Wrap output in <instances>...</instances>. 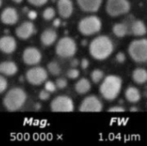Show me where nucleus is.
<instances>
[{"label": "nucleus", "instance_id": "nucleus-15", "mask_svg": "<svg viewBox=\"0 0 147 146\" xmlns=\"http://www.w3.org/2000/svg\"><path fill=\"white\" fill-rule=\"evenodd\" d=\"M57 9L59 15L64 18H69L73 13V3L71 0H58Z\"/></svg>", "mask_w": 147, "mask_h": 146}, {"label": "nucleus", "instance_id": "nucleus-25", "mask_svg": "<svg viewBox=\"0 0 147 146\" xmlns=\"http://www.w3.org/2000/svg\"><path fill=\"white\" fill-rule=\"evenodd\" d=\"M47 71L53 76H59L61 73V67L56 61H51L47 65Z\"/></svg>", "mask_w": 147, "mask_h": 146}, {"label": "nucleus", "instance_id": "nucleus-26", "mask_svg": "<svg viewBox=\"0 0 147 146\" xmlns=\"http://www.w3.org/2000/svg\"><path fill=\"white\" fill-rule=\"evenodd\" d=\"M55 14H56L55 9L53 7H47V9H44L42 13V16L46 21H51L54 18Z\"/></svg>", "mask_w": 147, "mask_h": 146}, {"label": "nucleus", "instance_id": "nucleus-29", "mask_svg": "<svg viewBox=\"0 0 147 146\" xmlns=\"http://www.w3.org/2000/svg\"><path fill=\"white\" fill-rule=\"evenodd\" d=\"M55 84L57 86V89H63L65 88H66L67 86V80L65 78L63 77H59L55 81Z\"/></svg>", "mask_w": 147, "mask_h": 146}, {"label": "nucleus", "instance_id": "nucleus-18", "mask_svg": "<svg viewBox=\"0 0 147 146\" xmlns=\"http://www.w3.org/2000/svg\"><path fill=\"white\" fill-rule=\"evenodd\" d=\"M18 67L13 61H3L0 63V74L4 76H14L17 73Z\"/></svg>", "mask_w": 147, "mask_h": 146}, {"label": "nucleus", "instance_id": "nucleus-33", "mask_svg": "<svg viewBox=\"0 0 147 146\" xmlns=\"http://www.w3.org/2000/svg\"><path fill=\"white\" fill-rule=\"evenodd\" d=\"M39 98L41 100V101H47L50 98V93L44 89V90H41L40 93H39Z\"/></svg>", "mask_w": 147, "mask_h": 146}, {"label": "nucleus", "instance_id": "nucleus-8", "mask_svg": "<svg viewBox=\"0 0 147 146\" xmlns=\"http://www.w3.org/2000/svg\"><path fill=\"white\" fill-rule=\"evenodd\" d=\"M50 108L53 112L69 113L74 110V102L72 99L67 96H59L52 101Z\"/></svg>", "mask_w": 147, "mask_h": 146}, {"label": "nucleus", "instance_id": "nucleus-13", "mask_svg": "<svg viewBox=\"0 0 147 146\" xmlns=\"http://www.w3.org/2000/svg\"><path fill=\"white\" fill-rule=\"evenodd\" d=\"M34 32V25L31 22H24L16 28V34L21 40L30 38Z\"/></svg>", "mask_w": 147, "mask_h": 146}, {"label": "nucleus", "instance_id": "nucleus-28", "mask_svg": "<svg viewBox=\"0 0 147 146\" xmlns=\"http://www.w3.org/2000/svg\"><path fill=\"white\" fill-rule=\"evenodd\" d=\"M45 89L47 90L49 93H53L56 91L57 86H56L55 83H53V81H47L45 83Z\"/></svg>", "mask_w": 147, "mask_h": 146}, {"label": "nucleus", "instance_id": "nucleus-17", "mask_svg": "<svg viewBox=\"0 0 147 146\" xmlns=\"http://www.w3.org/2000/svg\"><path fill=\"white\" fill-rule=\"evenodd\" d=\"M58 34L57 32L52 28L45 29L40 34V42L45 46H50L57 40Z\"/></svg>", "mask_w": 147, "mask_h": 146}, {"label": "nucleus", "instance_id": "nucleus-4", "mask_svg": "<svg viewBox=\"0 0 147 146\" xmlns=\"http://www.w3.org/2000/svg\"><path fill=\"white\" fill-rule=\"evenodd\" d=\"M78 28L83 35L90 36L101 31L102 21L96 15H89L80 20Z\"/></svg>", "mask_w": 147, "mask_h": 146}, {"label": "nucleus", "instance_id": "nucleus-12", "mask_svg": "<svg viewBox=\"0 0 147 146\" xmlns=\"http://www.w3.org/2000/svg\"><path fill=\"white\" fill-rule=\"evenodd\" d=\"M19 15L18 12L15 8L7 7L5 8L0 15L1 22L5 25H14L18 22Z\"/></svg>", "mask_w": 147, "mask_h": 146}, {"label": "nucleus", "instance_id": "nucleus-34", "mask_svg": "<svg viewBox=\"0 0 147 146\" xmlns=\"http://www.w3.org/2000/svg\"><path fill=\"white\" fill-rule=\"evenodd\" d=\"M108 112H112V113H122L125 112V108L121 106H114L111 107L108 109Z\"/></svg>", "mask_w": 147, "mask_h": 146}, {"label": "nucleus", "instance_id": "nucleus-11", "mask_svg": "<svg viewBox=\"0 0 147 146\" xmlns=\"http://www.w3.org/2000/svg\"><path fill=\"white\" fill-rule=\"evenodd\" d=\"M42 59L41 52L40 50L34 46H29L24 49L22 52V60L24 64L28 65H38Z\"/></svg>", "mask_w": 147, "mask_h": 146}, {"label": "nucleus", "instance_id": "nucleus-6", "mask_svg": "<svg viewBox=\"0 0 147 146\" xmlns=\"http://www.w3.org/2000/svg\"><path fill=\"white\" fill-rule=\"evenodd\" d=\"M77 49L78 47L76 41L72 38L65 36L58 41L55 47V52L58 56L64 59H68L75 55Z\"/></svg>", "mask_w": 147, "mask_h": 146}, {"label": "nucleus", "instance_id": "nucleus-36", "mask_svg": "<svg viewBox=\"0 0 147 146\" xmlns=\"http://www.w3.org/2000/svg\"><path fill=\"white\" fill-rule=\"evenodd\" d=\"M28 16L29 17V19L34 20V19H35V18H36V16H37V13H36L35 11H34V10H31V11H29V12H28Z\"/></svg>", "mask_w": 147, "mask_h": 146}, {"label": "nucleus", "instance_id": "nucleus-3", "mask_svg": "<svg viewBox=\"0 0 147 146\" xmlns=\"http://www.w3.org/2000/svg\"><path fill=\"white\" fill-rule=\"evenodd\" d=\"M27 94L26 92L18 87L9 89L3 100L4 108L9 112H15L19 110L26 102Z\"/></svg>", "mask_w": 147, "mask_h": 146}, {"label": "nucleus", "instance_id": "nucleus-31", "mask_svg": "<svg viewBox=\"0 0 147 146\" xmlns=\"http://www.w3.org/2000/svg\"><path fill=\"white\" fill-rule=\"evenodd\" d=\"M28 2L36 7H40V6H43L44 4H46L48 0H28Z\"/></svg>", "mask_w": 147, "mask_h": 146}, {"label": "nucleus", "instance_id": "nucleus-7", "mask_svg": "<svg viewBox=\"0 0 147 146\" xmlns=\"http://www.w3.org/2000/svg\"><path fill=\"white\" fill-rule=\"evenodd\" d=\"M131 4L128 0H108L106 3L107 13L113 17H117L129 12Z\"/></svg>", "mask_w": 147, "mask_h": 146}, {"label": "nucleus", "instance_id": "nucleus-23", "mask_svg": "<svg viewBox=\"0 0 147 146\" xmlns=\"http://www.w3.org/2000/svg\"><path fill=\"white\" fill-rule=\"evenodd\" d=\"M112 31H113L114 34L116 37H118V38H123V37H125L128 34V27H127V24L122 23V22L115 23L113 26Z\"/></svg>", "mask_w": 147, "mask_h": 146}, {"label": "nucleus", "instance_id": "nucleus-10", "mask_svg": "<svg viewBox=\"0 0 147 146\" xmlns=\"http://www.w3.org/2000/svg\"><path fill=\"white\" fill-rule=\"evenodd\" d=\"M103 108L102 102L101 100L92 95L86 96L81 102L79 106L80 112H92V113H98L101 112Z\"/></svg>", "mask_w": 147, "mask_h": 146}, {"label": "nucleus", "instance_id": "nucleus-41", "mask_svg": "<svg viewBox=\"0 0 147 146\" xmlns=\"http://www.w3.org/2000/svg\"><path fill=\"white\" fill-rule=\"evenodd\" d=\"M2 3H3V1H2V0H0V7L2 6Z\"/></svg>", "mask_w": 147, "mask_h": 146}, {"label": "nucleus", "instance_id": "nucleus-38", "mask_svg": "<svg viewBox=\"0 0 147 146\" xmlns=\"http://www.w3.org/2000/svg\"><path fill=\"white\" fill-rule=\"evenodd\" d=\"M78 65V59H73V60L71 61V65L73 68H75Z\"/></svg>", "mask_w": 147, "mask_h": 146}, {"label": "nucleus", "instance_id": "nucleus-22", "mask_svg": "<svg viewBox=\"0 0 147 146\" xmlns=\"http://www.w3.org/2000/svg\"><path fill=\"white\" fill-rule=\"evenodd\" d=\"M131 31H132V33H133L134 35L140 36H140H144L145 34H146L147 28L143 21H141V20H136L132 24Z\"/></svg>", "mask_w": 147, "mask_h": 146}, {"label": "nucleus", "instance_id": "nucleus-39", "mask_svg": "<svg viewBox=\"0 0 147 146\" xmlns=\"http://www.w3.org/2000/svg\"><path fill=\"white\" fill-rule=\"evenodd\" d=\"M130 111H131V112H136V111H138V108H135V107H134V108H130Z\"/></svg>", "mask_w": 147, "mask_h": 146}, {"label": "nucleus", "instance_id": "nucleus-14", "mask_svg": "<svg viewBox=\"0 0 147 146\" xmlns=\"http://www.w3.org/2000/svg\"><path fill=\"white\" fill-rule=\"evenodd\" d=\"M17 44L14 37L4 35L0 38V51L5 54H10L16 49Z\"/></svg>", "mask_w": 147, "mask_h": 146}, {"label": "nucleus", "instance_id": "nucleus-2", "mask_svg": "<svg viewBox=\"0 0 147 146\" xmlns=\"http://www.w3.org/2000/svg\"><path fill=\"white\" fill-rule=\"evenodd\" d=\"M122 88V79L116 75H109L103 78L100 85V93L107 101H114L120 95Z\"/></svg>", "mask_w": 147, "mask_h": 146}, {"label": "nucleus", "instance_id": "nucleus-24", "mask_svg": "<svg viewBox=\"0 0 147 146\" xmlns=\"http://www.w3.org/2000/svg\"><path fill=\"white\" fill-rule=\"evenodd\" d=\"M90 78H91V81L94 83L98 84V83H102V81L103 80V78H104V72L102 70L96 69V70H94L90 73Z\"/></svg>", "mask_w": 147, "mask_h": 146}, {"label": "nucleus", "instance_id": "nucleus-19", "mask_svg": "<svg viewBox=\"0 0 147 146\" xmlns=\"http://www.w3.org/2000/svg\"><path fill=\"white\" fill-rule=\"evenodd\" d=\"M125 97L128 102L137 103L141 99V94H140V91L137 88L130 86L125 91Z\"/></svg>", "mask_w": 147, "mask_h": 146}, {"label": "nucleus", "instance_id": "nucleus-32", "mask_svg": "<svg viewBox=\"0 0 147 146\" xmlns=\"http://www.w3.org/2000/svg\"><path fill=\"white\" fill-rule=\"evenodd\" d=\"M126 59H127L126 54H125L124 52H118V53L116 54V56H115V60H116L118 63H120V64H123V63L126 61Z\"/></svg>", "mask_w": 147, "mask_h": 146}, {"label": "nucleus", "instance_id": "nucleus-27", "mask_svg": "<svg viewBox=\"0 0 147 146\" xmlns=\"http://www.w3.org/2000/svg\"><path fill=\"white\" fill-rule=\"evenodd\" d=\"M80 75V72L78 69L76 68H71L70 69L67 73H66V76L70 78V79H77Z\"/></svg>", "mask_w": 147, "mask_h": 146}, {"label": "nucleus", "instance_id": "nucleus-37", "mask_svg": "<svg viewBox=\"0 0 147 146\" xmlns=\"http://www.w3.org/2000/svg\"><path fill=\"white\" fill-rule=\"evenodd\" d=\"M60 23H61V22H60V20H59V19H55V20L53 21V26L56 27V28L59 27Z\"/></svg>", "mask_w": 147, "mask_h": 146}, {"label": "nucleus", "instance_id": "nucleus-16", "mask_svg": "<svg viewBox=\"0 0 147 146\" xmlns=\"http://www.w3.org/2000/svg\"><path fill=\"white\" fill-rule=\"evenodd\" d=\"M79 8L88 13H95L99 10L102 0H77Z\"/></svg>", "mask_w": 147, "mask_h": 146}, {"label": "nucleus", "instance_id": "nucleus-20", "mask_svg": "<svg viewBox=\"0 0 147 146\" xmlns=\"http://www.w3.org/2000/svg\"><path fill=\"white\" fill-rule=\"evenodd\" d=\"M91 89V83L87 78L79 79L75 84V91L79 95L87 94Z\"/></svg>", "mask_w": 147, "mask_h": 146}, {"label": "nucleus", "instance_id": "nucleus-30", "mask_svg": "<svg viewBox=\"0 0 147 146\" xmlns=\"http://www.w3.org/2000/svg\"><path fill=\"white\" fill-rule=\"evenodd\" d=\"M7 87H8V82L6 78L3 76L0 75V94L3 93L6 90Z\"/></svg>", "mask_w": 147, "mask_h": 146}, {"label": "nucleus", "instance_id": "nucleus-9", "mask_svg": "<svg viewBox=\"0 0 147 146\" xmlns=\"http://www.w3.org/2000/svg\"><path fill=\"white\" fill-rule=\"evenodd\" d=\"M47 71L41 66H36L29 69L26 72V79L32 85H40L47 79Z\"/></svg>", "mask_w": 147, "mask_h": 146}, {"label": "nucleus", "instance_id": "nucleus-40", "mask_svg": "<svg viewBox=\"0 0 147 146\" xmlns=\"http://www.w3.org/2000/svg\"><path fill=\"white\" fill-rule=\"evenodd\" d=\"M14 3H21L23 0H12Z\"/></svg>", "mask_w": 147, "mask_h": 146}, {"label": "nucleus", "instance_id": "nucleus-1", "mask_svg": "<svg viewBox=\"0 0 147 146\" xmlns=\"http://www.w3.org/2000/svg\"><path fill=\"white\" fill-rule=\"evenodd\" d=\"M114 47V43L109 36L99 35L90 41L89 52L93 59L96 60H104L113 53Z\"/></svg>", "mask_w": 147, "mask_h": 146}, {"label": "nucleus", "instance_id": "nucleus-5", "mask_svg": "<svg viewBox=\"0 0 147 146\" xmlns=\"http://www.w3.org/2000/svg\"><path fill=\"white\" fill-rule=\"evenodd\" d=\"M128 54L136 63L147 62V39L133 40L128 46Z\"/></svg>", "mask_w": 147, "mask_h": 146}, {"label": "nucleus", "instance_id": "nucleus-21", "mask_svg": "<svg viewBox=\"0 0 147 146\" xmlns=\"http://www.w3.org/2000/svg\"><path fill=\"white\" fill-rule=\"evenodd\" d=\"M134 82L137 84H144L147 82V71L144 68H136L132 74Z\"/></svg>", "mask_w": 147, "mask_h": 146}, {"label": "nucleus", "instance_id": "nucleus-35", "mask_svg": "<svg viewBox=\"0 0 147 146\" xmlns=\"http://www.w3.org/2000/svg\"><path fill=\"white\" fill-rule=\"evenodd\" d=\"M89 65H90V62H89V60H88L87 59H83L81 60V62H80V66H81L82 69L85 70V69H87V68L89 67Z\"/></svg>", "mask_w": 147, "mask_h": 146}]
</instances>
